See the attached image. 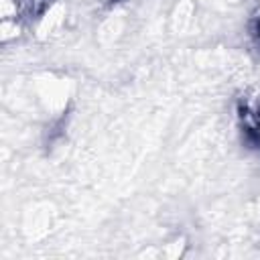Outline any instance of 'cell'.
<instances>
[{
  "label": "cell",
  "instance_id": "1",
  "mask_svg": "<svg viewBox=\"0 0 260 260\" xmlns=\"http://www.w3.org/2000/svg\"><path fill=\"white\" fill-rule=\"evenodd\" d=\"M57 0H28V6H30V14L32 16H43Z\"/></svg>",
  "mask_w": 260,
  "mask_h": 260
},
{
  "label": "cell",
  "instance_id": "2",
  "mask_svg": "<svg viewBox=\"0 0 260 260\" xmlns=\"http://www.w3.org/2000/svg\"><path fill=\"white\" fill-rule=\"evenodd\" d=\"M258 35H260V18H258Z\"/></svg>",
  "mask_w": 260,
  "mask_h": 260
}]
</instances>
